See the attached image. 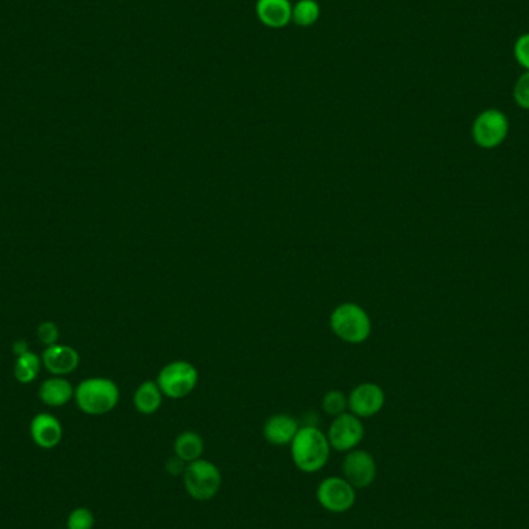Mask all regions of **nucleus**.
Listing matches in <instances>:
<instances>
[{"label":"nucleus","mask_w":529,"mask_h":529,"mask_svg":"<svg viewBox=\"0 0 529 529\" xmlns=\"http://www.w3.org/2000/svg\"><path fill=\"white\" fill-rule=\"evenodd\" d=\"M42 367L53 376H67L79 367L81 357L70 345L54 344L42 353Z\"/></svg>","instance_id":"obj_11"},{"label":"nucleus","mask_w":529,"mask_h":529,"mask_svg":"<svg viewBox=\"0 0 529 529\" xmlns=\"http://www.w3.org/2000/svg\"><path fill=\"white\" fill-rule=\"evenodd\" d=\"M470 135L478 148L497 149L509 135V118L500 108H486L477 115L470 127Z\"/></svg>","instance_id":"obj_5"},{"label":"nucleus","mask_w":529,"mask_h":529,"mask_svg":"<svg viewBox=\"0 0 529 529\" xmlns=\"http://www.w3.org/2000/svg\"><path fill=\"white\" fill-rule=\"evenodd\" d=\"M386 405V393L378 384L363 382L349 395V412L361 420L378 415Z\"/></svg>","instance_id":"obj_10"},{"label":"nucleus","mask_w":529,"mask_h":529,"mask_svg":"<svg viewBox=\"0 0 529 529\" xmlns=\"http://www.w3.org/2000/svg\"><path fill=\"white\" fill-rule=\"evenodd\" d=\"M512 53L518 66L522 67L525 72H529V31L520 35L517 41L514 42Z\"/></svg>","instance_id":"obj_23"},{"label":"nucleus","mask_w":529,"mask_h":529,"mask_svg":"<svg viewBox=\"0 0 529 529\" xmlns=\"http://www.w3.org/2000/svg\"><path fill=\"white\" fill-rule=\"evenodd\" d=\"M342 474L353 488H369L378 476L375 457L363 449H353L350 453H345Z\"/></svg>","instance_id":"obj_9"},{"label":"nucleus","mask_w":529,"mask_h":529,"mask_svg":"<svg viewBox=\"0 0 529 529\" xmlns=\"http://www.w3.org/2000/svg\"><path fill=\"white\" fill-rule=\"evenodd\" d=\"M316 499L325 511L344 514L357 503V489L344 477H327L316 489Z\"/></svg>","instance_id":"obj_7"},{"label":"nucleus","mask_w":529,"mask_h":529,"mask_svg":"<svg viewBox=\"0 0 529 529\" xmlns=\"http://www.w3.org/2000/svg\"><path fill=\"white\" fill-rule=\"evenodd\" d=\"M203 453H204V441H203L202 435H198L196 432L186 430L173 441V455L179 457L186 464L200 460L203 458Z\"/></svg>","instance_id":"obj_17"},{"label":"nucleus","mask_w":529,"mask_h":529,"mask_svg":"<svg viewBox=\"0 0 529 529\" xmlns=\"http://www.w3.org/2000/svg\"><path fill=\"white\" fill-rule=\"evenodd\" d=\"M95 528V516L89 508L79 506L73 509L67 518V529H93Z\"/></svg>","instance_id":"obj_21"},{"label":"nucleus","mask_w":529,"mask_h":529,"mask_svg":"<svg viewBox=\"0 0 529 529\" xmlns=\"http://www.w3.org/2000/svg\"><path fill=\"white\" fill-rule=\"evenodd\" d=\"M512 98L518 108L529 110V72H524L518 76L512 89Z\"/></svg>","instance_id":"obj_22"},{"label":"nucleus","mask_w":529,"mask_h":529,"mask_svg":"<svg viewBox=\"0 0 529 529\" xmlns=\"http://www.w3.org/2000/svg\"><path fill=\"white\" fill-rule=\"evenodd\" d=\"M37 338L45 347L60 342V328L52 321H44L37 325Z\"/></svg>","instance_id":"obj_24"},{"label":"nucleus","mask_w":529,"mask_h":529,"mask_svg":"<svg viewBox=\"0 0 529 529\" xmlns=\"http://www.w3.org/2000/svg\"><path fill=\"white\" fill-rule=\"evenodd\" d=\"M321 16V6L316 0H299L296 5H293L292 20L299 27H311L319 20Z\"/></svg>","instance_id":"obj_19"},{"label":"nucleus","mask_w":529,"mask_h":529,"mask_svg":"<svg viewBox=\"0 0 529 529\" xmlns=\"http://www.w3.org/2000/svg\"><path fill=\"white\" fill-rule=\"evenodd\" d=\"M75 401L85 415H106L118 405L119 387L108 378H87L75 387Z\"/></svg>","instance_id":"obj_2"},{"label":"nucleus","mask_w":529,"mask_h":529,"mask_svg":"<svg viewBox=\"0 0 529 529\" xmlns=\"http://www.w3.org/2000/svg\"><path fill=\"white\" fill-rule=\"evenodd\" d=\"M31 440L41 449H54L60 445L64 429L52 413H37L30 422Z\"/></svg>","instance_id":"obj_12"},{"label":"nucleus","mask_w":529,"mask_h":529,"mask_svg":"<svg viewBox=\"0 0 529 529\" xmlns=\"http://www.w3.org/2000/svg\"><path fill=\"white\" fill-rule=\"evenodd\" d=\"M301 429L298 420L288 413L269 416L263 424V437L273 446H290Z\"/></svg>","instance_id":"obj_13"},{"label":"nucleus","mask_w":529,"mask_h":529,"mask_svg":"<svg viewBox=\"0 0 529 529\" xmlns=\"http://www.w3.org/2000/svg\"><path fill=\"white\" fill-rule=\"evenodd\" d=\"M221 483L223 477L220 469L212 461L200 458L196 461L186 464L183 485L190 499L196 501H209L214 499L215 495L220 493Z\"/></svg>","instance_id":"obj_4"},{"label":"nucleus","mask_w":529,"mask_h":529,"mask_svg":"<svg viewBox=\"0 0 529 529\" xmlns=\"http://www.w3.org/2000/svg\"><path fill=\"white\" fill-rule=\"evenodd\" d=\"M256 12L265 27L279 30L292 22L293 5L290 0H257Z\"/></svg>","instance_id":"obj_14"},{"label":"nucleus","mask_w":529,"mask_h":529,"mask_svg":"<svg viewBox=\"0 0 529 529\" xmlns=\"http://www.w3.org/2000/svg\"><path fill=\"white\" fill-rule=\"evenodd\" d=\"M156 384L166 398H186L198 384V372L188 361H172L160 370Z\"/></svg>","instance_id":"obj_6"},{"label":"nucleus","mask_w":529,"mask_h":529,"mask_svg":"<svg viewBox=\"0 0 529 529\" xmlns=\"http://www.w3.org/2000/svg\"><path fill=\"white\" fill-rule=\"evenodd\" d=\"M42 359L37 357L35 351L28 350L20 357H16L14 361V378L20 382V384H31L33 381L36 380L39 372H41Z\"/></svg>","instance_id":"obj_18"},{"label":"nucleus","mask_w":529,"mask_h":529,"mask_svg":"<svg viewBox=\"0 0 529 529\" xmlns=\"http://www.w3.org/2000/svg\"><path fill=\"white\" fill-rule=\"evenodd\" d=\"M186 469L185 461H181L179 457L173 455L172 458H169L166 463V470L172 476H183V472Z\"/></svg>","instance_id":"obj_25"},{"label":"nucleus","mask_w":529,"mask_h":529,"mask_svg":"<svg viewBox=\"0 0 529 529\" xmlns=\"http://www.w3.org/2000/svg\"><path fill=\"white\" fill-rule=\"evenodd\" d=\"M37 395L48 407H62L75 398V387L64 376H52L42 381Z\"/></svg>","instance_id":"obj_15"},{"label":"nucleus","mask_w":529,"mask_h":529,"mask_svg":"<svg viewBox=\"0 0 529 529\" xmlns=\"http://www.w3.org/2000/svg\"><path fill=\"white\" fill-rule=\"evenodd\" d=\"M293 463L303 474H316L327 466L332 446L327 434L316 426H302L290 445Z\"/></svg>","instance_id":"obj_1"},{"label":"nucleus","mask_w":529,"mask_h":529,"mask_svg":"<svg viewBox=\"0 0 529 529\" xmlns=\"http://www.w3.org/2000/svg\"><path fill=\"white\" fill-rule=\"evenodd\" d=\"M364 435L365 429L363 420L350 412H345L342 415L333 418L328 428L327 438L333 451L347 453L357 449L364 440Z\"/></svg>","instance_id":"obj_8"},{"label":"nucleus","mask_w":529,"mask_h":529,"mask_svg":"<svg viewBox=\"0 0 529 529\" xmlns=\"http://www.w3.org/2000/svg\"><path fill=\"white\" fill-rule=\"evenodd\" d=\"M322 411L333 418L342 415L349 412V397L340 390H330L322 398Z\"/></svg>","instance_id":"obj_20"},{"label":"nucleus","mask_w":529,"mask_h":529,"mask_svg":"<svg viewBox=\"0 0 529 529\" xmlns=\"http://www.w3.org/2000/svg\"><path fill=\"white\" fill-rule=\"evenodd\" d=\"M164 395L161 392L156 381H144L138 386L133 395V405L141 415H154L160 411Z\"/></svg>","instance_id":"obj_16"},{"label":"nucleus","mask_w":529,"mask_h":529,"mask_svg":"<svg viewBox=\"0 0 529 529\" xmlns=\"http://www.w3.org/2000/svg\"><path fill=\"white\" fill-rule=\"evenodd\" d=\"M12 353L16 355V357H20V355H24L27 351L30 350L28 349V344H27V341L24 340H18L14 341V344L12 347Z\"/></svg>","instance_id":"obj_26"},{"label":"nucleus","mask_w":529,"mask_h":529,"mask_svg":"<svg viewBox=\"0 0 529 529\" xmlns=\"http://www.w3.org/2000/svg\"><path fill=\"white\" fill-rule=\"evenodd\" d=\"M330 327L347 344H363L372 333V321L365 309L355 302L341 303L330 315Z\"/></svg>","instance_id":"obj_3"}]
</instances>
